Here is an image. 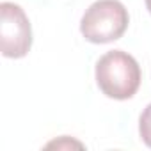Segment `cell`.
I'll list each match as a JSON object with an SVG mask.
<instances>
[{"mask_svg": "<svg viewBox=\"0 0 151 151\" xmlns=\"http://www.w3.org/2000/svg\"><path fill=\"white\" fill-rule=\"evenodd\" d=\"M0 46L7 59H22L32 46V29L25 11L14 2L0 4Z\"/></svg>", "mask_w": 151, "mask_h": 151, "instance_id": "cell-3", "label": "cell"}, {"mask_svg": "<svg viewBox=\"0 0 151 151\" xmlns=\"http://www.w3.org/2000/svg\"><path fill=\"white\" fill-rule=\"evenodd\" d=\"M139 133L142 142L151 147V103L142 110L140 117H139Z\"/></svg>", "mask_w": 151, "mask_h": 151, "instance_id": "cell-4", "label": "cell"}, {"mask_svg": "<svg viewBox=\"0 0 151 151\" xmlns=\"http://www.w3.org/2000/svg\"><path fill=\"white\" fill-rule=\"evenodd\" d=\"M96 84L112 100H130L140 87L142 73L139 62L123 50H110L96 62Z\"/></svg>", "mask_w": 151, "mask_h": 151, "instance_id": "cell-1", "label": "cell"}, {"mask_svg": "<svg viewBox=\"0 0 151 151\" xmlns=\"http://www.w3.org/2000/svg\"><path fill=\"white\" fill-rule=\"evenodd\" d=\"M144 2H146V9H147L149 14H151V0H144Z\"/></svg>", "mask_w": 151, "mask_h": 151, "instance_id": "cell-5", "label": "cell"}, {"mask_svg": "<svg viewBox=\"0 0 151 151\" xmlns=\"http://www.w3.org/2000/svg\"><path fill=\"white\" fill-rule=\"evenodd\" d=\"M128 9L119 0H96L80 20L82 36L94 45L117 41L128 29Z\"/></svg>", "mask_w": 151, "mask_h": 151, "instance_id": "cell-2", "label": "cell"}]
</instances>
